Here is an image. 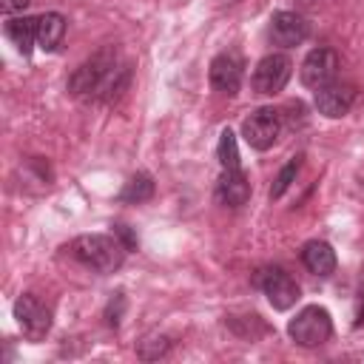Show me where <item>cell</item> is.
I'll return each instance as SVG.
<instances>
[{
    "instance_id": "52a82bcc",
    "label": "cell",
    "mask_w": 364,
    "mask_h": 364,
    "mask_svg": "<svg viewBox=\"0 0 364 364\" xmlns=\"http://www.w3.org/2000/svg\"><path fill=\"white\" fill-rule=\"evenodd\" d=\"M338 68H341L338 54H336L333 48H327V46H318V48H313V51L304 57V63H301V82H304L307 88L318 91V88L336 82Z\"/></svg>"
},
{
    "instance_id": "6da1fadb",
    "label": "cell",
    "mask_w": 364,
    "mask_h": 364,
    "mask_svg": "<svg viewBox=\"0 0 364 364\" xmlns=\"http://www.w3.org/2000/svg\"><path fill=\"white\" fill-rule=\"evenodd\" d=\"M128 65L117 63V48L105 46L102 51L91 54L85 63H80L68 77V91L80 100L94 102H111L117 100L128 85Z\"/></svg>"
},
{
    "instance_id": "7c38bea8",
    "label": "cell",
    "mask_w": 364,
    "mask_h": 364,
    "mask_svg": "<svg viewBox=\"0 0 364 364\" xmlns=\"http://www.w3.org/2000/svg\"><path fill=\"white\" fill-rule=\"evenodd\" d=\"M216 199L228 208H242L250 199V182L242 173V168L233 171H222L219 182H216Z\"/></svg>"
},
{
    "instance_id": "9a60e30c",
    "label": "cell",
    "mask_w": 364,
    "mask_h": 364,
    "mask_svg": "<svg viewBox=\"0 0 364 364\" xmlns=\"http://www.w3.org/2000/svg\"><path fill=\"white\" fill-rule=\"evenodd\" d=\"M6 37L14 43V48L20 54H31L34 43H37V17H9Z\"/></svg>"
},
{
    "instance_id": "8fae6325",
    "label": "cell",
    "mask_w": 364,
    "mask_h": 364,
    "mask_svg": "<svg viewBox=\"0 0 364 364\" xmlns=\"http://www.w3.org/2000/svg\"><path fill=\"white\" fill-rule=\"evenodd\" d=\"M210 85L225 97H236L242 88V60L236 54H216L210 63Z\"/></svg>"
},
{
    "instance_id": "7402d4cb",
    "label": "cell",
    "mask_w": 364,
    "mask_h": 364,
    "mask_svg": "<svg viewBox=\"0 0 364 364\" xmlns=\"http://www.w3.org/2000/svg\"><path fill=\"white\" fill-rule=\"evenodd\" d=\"M28 6V0H3V11L11 14V11H23Z\"/></svg>"
},
{
    "instance_id": "3957f363",
    "label": "cell",
    "mask_w": 364,
    "mask_h": 364,
    "mask_svg": "<svg viewBox=\"0 0 364 364\" xmlns=\"http://www.w3.org/2000/svg\"><path fill=\"white\" fill-rule=\"evenodd\" d=\"M287 333L290 338L299 344V347H318L330 338L333 333V321H330V313L318 304H307L304 310L296 313V318H290L287 324Z\"/></svg>"
},
{
    "instance_id": "5bb4252c",
    "label": "cell",
    "mask_w": 364,
    "mask_h": 364,
    "mask_svg": "<svg viewBox=\"0 0 364 364\" xmlns=\"http://www.w3.org/2000/svg\"><path fill=\"white\" fill-rule=\"evenodd\" d=\"M65 34V17L60 11H46L37 17V46L43 51H54L63 43Z\"/></svg>"
},
{
    "instance_id": "4fadbf2b",
    "label": "cell",
    "mask_w": 364,
    "mask_h": 364,
    "mask_svg": "<svg viewBox=\"0 0 364 364\" xmlns=\"http://www.w3.org/2000/svg\"><path fill=\"white\" fill-rule=\"evenodd\" d=\"M301 264L313 273V276H330L336 270V250L321 242V239H310L304 247H301Z\"/></svg>"
},
{
    "instance_id": "44dd1931",
    "label": "cell",
    "mask_w": 364,
    "mask_h": 364,
    "mask_svg": "<svg viewBox=\"0 0 364 364\" xmlns=\"http://www.w3.org/2000/svg\"><path fill=\"white\" fill-rule=\"evenodd\" d=\"M364 324V276H361V284H358V299H355V327Z\"/></svg>"
},
{
    "instance_id": "30bf717a",
    "label": "cell",
    "mask_w": 364,
    "mask_h": 364,
    "mask_svg": "<svg viewBox=\"0 0 364 364\" xmlns=\"http://www.w3.org/2000/svg\"><path fill=\"white\" fill-rule=\"evenodd\" d=\"M353 102H355V88L347 85V82H330V85L318 88L316 97H313L316 111H318L321 117H327V119L344 117V114L353 108Z\"/></svg>"
},
{
    "instance_id": "5b68a950",
    "label": "cell",
    "mask_w": 364,
    "mask_h": 364,
    "mask_svg": "<svg viewBox=\"0 0 364 364\" xmlns=\"http://www.w3.org/2000/svg\"><path fill=\"white\" fill-rule=\"evenodd\" d=\"M14 318L28 341H43L46 333L51 330V310L31 293H23L14 301Z\"/></svg>"
},
{
    "instance_id": "7a4b0ae2",
    "label": "cell",
    "mask_w": 364,
    "mask_h": 364,
    "mask_svg": "<svg viewBox=\"0 0 364 364\" xmlns=\"http://www.w3.org/2000/svg\"><path fill=\"white\" fill-rule=\"evenodd\" d=\"M68 250L80 264H85L97 273L119 270L122 262H125V253H128L125 245L117 236H108V233H82L68 245Z\"/></svg>"
},
{
    "instance_id": "ba28073f",
    "label": "cell",
    "mask_w": 364,
    "mask_h": 364,
    "mask_svg": "<svg viewBox=\"0 0 364 364\" xmlns=\"http://www.w3.org/2000/svg\"><path fill=\"white\" fill-rule=\"evenodd\" d=\"M256 287L267 296V301L276 310H287L296 304L299 299V284L290 279V273H284L282 267H262L256 273Z\"/></svg>"
},
{
    "instance_id": "277c9868",
    "label": "cell",
    "mask_w": 364,
    "mask_h": 364,
    "mask_svg": "<svg viewBox=\"0 0 364 364\" xmlns=\"http://www.w3.org/2000/svg\"><path fill=\"white\" fill-rule=\"evenodd\" d=\"M279 131H282V114L276 108H256L242 122V136L256 151L273 148V142L279 139Z\"/></svg>"
},
{
    "instance_id": "9c48e42d",
    "label": "cell",
    "mask_w": 364,
    "mask_h": 364,
    "mask_svg": "<svg viewBox=\"0 0 364 364\" xmlns=\"http://www.w3.org/2000/svg\"><path fill=\"white\" fill-rule=\"evenodd\" d=\"M270 40L276 43V46H282V48H293V46H299V43H304L307 40V34H310V23L301 17V14H296V11H276L273 17H270Z\"/></svg>"
},
{
    "instance_id": "2e32d148",
    "label": "cell",
    "mask_w": 364,
    "mask_h": 364,
    "mask_svg": "<svg viewBox=\"0 0 364 364\" xmlns=\"http://www.w3.org/2000/svg\"><path fill=\"white\" fill-rule=\"evenodd\" d=\"M154 196V179L148 173H136L125 182V188L119 191V202H131V205H139V202H148Z\"/></svg>"
},
{
    "instance_id": "ffe728a7",
    "label": "cell",
    "mask_w": 364,
    "mask_h": 364,
    "mask_svg": "<svg viewBox=\"0 0 364 364\" xmlns=\"http://www.w3.org/2000/svg\"><path fill=\"white\" fill-rule=\"evenodd\" d=\"M114 236L125 245V250H136V236L128 230V225H114Z\"/></svg>"
},
{
    "instance_id": "e0dca14e",
    "label": "cell",
    "mask_w": 364,
    "mask_h": 364,
    "mask_svg": "<svg viewBox=\"0 0 364 364\" xmlns=\"http://www.w3.org/2000/svg\"><path fill=\"white\" fill-rule=\"evenodd\" d=\"M168 350H171V341H168V336H162V333H148L142 341H136V355H139L142 361H156V358H162Z\"/></svg>"
},
{
    "instance_id": "d6986e66",
    "label": "cell",
    "mask_w": 364,
    "mask_h": 364,
    "mask_svg": "<svg viewBox=\"0 0 364 364\" xmlns=\"http://www.w3.org/2000/svg\"><path fill=\"white\" fill-rule=\"evenodd\" d=\"M299 168H301V156H293V159L279 171V176L273 179V188H270V199H282V196H284V191L293 185Z\"/></svg>"
},
{
    "instance_id": "ac0fdd59",
    "label": "cell",
    "mask_w": 364,
    "mask_h": 364,
    "mask_svg": "<svg viewBox=\"0 0 364 364\" xmlns=\"http://www.w3.org/2000/svg\"><path fill=\"white\" fill-rule=\"evenodd\" d=\"M216 154H219L222 171L239 168V145H236V134H233L230 128H225V131L219 134V148H216Z\"/></svg>"
},
{
    "instance_id": "8992f818",
    "label": "cell",
    "mask_w": 364,
    "mask_h": 364,
    "mask_svg": "<svg viewBox=\"0 0 364 364\" xmlns=\"http://www.w3.org/2000/svg\"><path fill=\"white\" fill-rule=\"evenodd\" d=\"M290 74H293L290 57L273 51V54H267V57H262V60L256 63L250 82H253V91H256V94H279V91L287 85Z\"/></svg>"
}]
</instances>
